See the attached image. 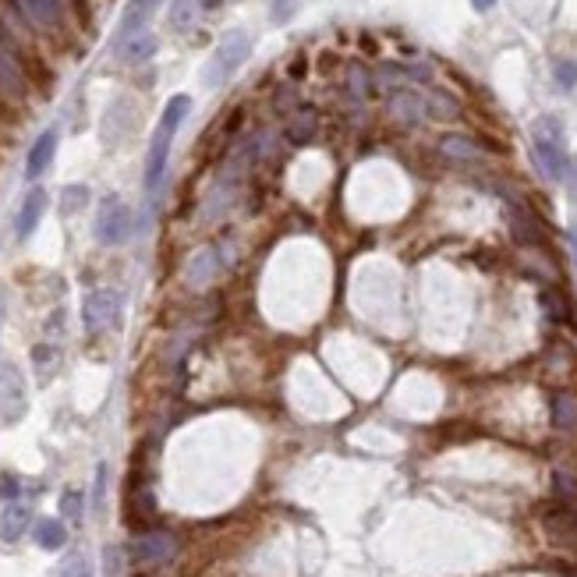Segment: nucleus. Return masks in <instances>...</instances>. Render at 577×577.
<instances>
[{
  "label": "nucleus",
  "mask_w": 577,
  "mask_h": 577,
  "mask_svg": "<svg viewBox=\"0 0 577 577\" xmlns=\"http://www.w3.org/2000/svg\"><path fill=\"white\" fill-rule=\"evenodd\" d=\"M53 153H57V131H43V135L36 138V146L28 149V163H25L28 181H36V178L46 174V167L53 163Z\"/></svg>",
  "instance_id": "12"
},
{
  "label": "nucleus",
  "mask_w": 577,
  "mask_h": 577,
  "mask_svg": "<svg viewBox=\"0 0 577 577\" xmlns=\"http://www.w3.org/2000/svg\"><path fill=\"white\" fill-rule=\"evenodd\" d=\"M131 234V209L121 199H103L99 213H96V241L99 245H121Z\"/></svg>",
  "instance_id": "5"
},
{
  "label": "nucleus",
  "mask_w": 577,
  "mask_h": 577,
  "mask_svg": "<svg viewBox=\"0 0 577 577\" xmlns=\"http://www.w3.org/2000/svg\"><path fill=\"white\" fill-rule=\"evenodd\" d=\"M25 4H28L32 21L43 25V28H53V25L64 18V4H60V0H25Z\"/></svg>",
  "instance_id": "18"
},
{
  "label": "nucleus",
  "mask_w": 577,
  "mask_h": 577,
  "mask_svg": "<svg viewBox=\"0 0 577 577\" xmlns=\"http://www.w3.org/2000/svg\"><path fill=\"white\" fill-rule=\"evenodd\" d=\"M85 199H89V192H85L82 185L67 188V192H64V213H78V209L85 206Z\"/></svg>",
  "instance_id": "25"
},
{
  "label": "nucleus",
  "mask_w": 577,
  "mask_h": 577,
  "mask_svg": "<svg viewBox=\"0 0 577 577\" xmlns=\"http://www.w3.org/2000/svg\"><path fill=\"white\" fill-rule=\"evenodd\" d=\"M249 50H252V39H249V32L245 28H231L220 43H217V50H213V57H209V64H206V75H202V82L209 85V89H217V85H224L241 64H245V57H249Z\"/></svg>",
  "instance_id": "3"
},
{
  "label": "nucleus",
  "mask_w": 577,
  "mask_h": 577,
  "mask_svg": "<svg viewBox=\"0 0 577 577\" xmlns=\"http://www.w3.org/2000/svg\"><path fill=\"white\" fill-rule=\"evenodd\" d=\"M174 557H178V539H174L170 532L153 528V532H142V535L131 539V560H135L138 567H146V571L163 567V564H170Z\"/></svg>",
  "instance_id": "4"
},
{
  "label": "nucleus",
  "mask_w": 577,
  "mask_h": 577,
  "mask_svg": "<svg viewBox=\"0 0 577 577\" xmlns=\"http://www.w3.org/2000/svg\"><path fill=\"white\" fill-rule=\"evenodd\" d=\"M195 18H199V0H174V14H170L174 28H188Z\"/></svg>",
  "instance_id": "21"
},
{
  "label": "nucleus",
  "mask_w": 577,
  "mask_h": 577,
  "mask_svg": "<svg viewBox=\"0 0 577 577\" xmlns=\"http://www.w3.org/2000/svg\"><path fill=\"white\" fill-rule=\"evenodd\" d=\"M553 75H557V82H560L564 89H574L577 85V64L574 60H557Z\"/></svg>",
  "instance_id": "24"
},
{
  "label": "nucleus",
  "mask_w": 577,
  "mask_h": 577,
  "mask_svg": "<svg viewBox=\"0 0 577 577\" xmlns=\"http://www.w3.org/2000/svg\"><path fill=\"white\" fill-rule=\"evenodd\" d=\"M121 319V294L117 290H92L82 301V322L89 333H103Z\"/></svg>",
  "instance_id": "6"
},
{
  "label": "nucleus",
  "mask_w": 577,
  "mask_h": 577,
  "mask_svg": "<svg viewBox=\"0 0 577 577\" xmlns=\"http://www.w3.org/2000/svg\"><path fill=\"white\" fill-rule=\"evenodd\" d=\"M567 245H571V256H574V266H577V231L567 234Z\"/></svg>",
  "instance_id": "30"
},
{
  "label": "nucleus",
  "mask_w": 577,
  "mask_h": 577,
  "mask_svg": "<svg viewBox=\"0 0 577 577\" xmlns=\"http://www.w3.org/2000/svg\"><path fill=\"white\" fill-rule=\"evenodd\" d=\"M368 89H372V82H368V75H365L361 67H351V92L365 99V96H368Z\"/></svg>",
  "instance_id": "26"
},
{
  "label": "nucleus",
  "mask_w": 577,
  "mask_h": 577,
  "mask_svg": "<svg viewBox=\"0 0 577 577\" xmlns=\"http://www.w3.org/2000/svg\"><path fill=\"white\" fill-rule=\"evenodd\" d=\"M557 489H560L567 500H577V478L571 471H557Z\"/></svg>",
  "instance_id": "27"
},
{
  "label": "nucleus",
  "mask_w": 577,
  "mask_h": 577,
  "mask_svg": "<svg viewBox=\"0 0 577 577\" xmlns=\"http://www.w3.org/2000/svg\"><path fill=\"white\" fill-rule=\"evenodd\" d=\"M297 0H273V21H288Z\"/></svg>",
  "instance_id": "28"
},
{
  "label": "nucleus",
  "mask_w": 577,
  "mask_h": 577,
  "mask_svg": "<svg viewBox=\"0 0 577 577\" xmlns=\"http://www.w3.org/2000/svg\"><path fill=\"white\" fill-rule=\"evenodd\" d=\"M439 153L447 160H457V163H468V160H478L482 156V146L468 135H443L439 138Z\"/></svg>",
  "instance_id": "15"
},
{
  "label": "nucleus",
  "mask_w": 577,
  "mask_h": 577,
  "mask_svg": "<svg viewBox=\"0 0 577 577\" xmlns=\"http://www.w3.org/2000/svg\"><path fill=\"white\" fill-rule=\"evenodd\" d=\"M0 322H4V304H0Z\"/></svg>",
  "instance_id": "31"
},
{
  "label": "nucleus",
  "mask_w": 577,
  "mask_h": 577,
  "mask_svg": "<svg viewBox=\"0 0 577 577\" xmlns=\"http://www.w3.org/2000/svg\"><path fill=\"white\" fill-rule=\"evenodd\" d=\"M386 110H390V117L400 121V124H418V121L429 114V110H425V96H418V92H411V89L393 92Z\"/></svg>",
  "instance_id": "9"
},
{
  "label": "nucleus",
  "mask_w": 577,
  "mask_h": 577,
  "mask_svg": "<svg viewBox=\"0 0 577 577\" xmlns=\"http://www.w3.org/2000/svg\"><path fill=\"white\" fill-rule=\"evenodd\" d=\"M156 53V36L153 32H131V36H121V46H117V57L124 64H142Z\"/></svg>",
  "instance_id": "11"
},
{
  "label": "nucleus",
  "mask_w": 577,
  "mask_h": 577,
  "mask_svg": "<svg viewBox=\"0 0 577 577\" xmlns=\"http://www.w3.org/2000/svg\"><path fill=\"white\" fill-rule=\"evenodd\" d=\"M471 7H475V11H493L496 0H471Z\"/></svg>",
  "instance_id": "29"
},
{
  "label": "nucleus",
  "mask_w": 577,
  "mask_h": 577,
  "mask_svg": "<svg viewBox=\"0 0 577 577\" xmlns=\"http://www.w3.org/2000/svg\"><path fill=\"white\" fill-rule=\"evenodd\" d=\"M153 510H156V500H153V493L149 489H135L131 496H128V521H149L153 518Z\"/></svg>",
  "instance_id": "19"
},
{
  "label": "nucleus",
  "mask_w": 577,
  "mask_h": 577,
  "mask_svg": "<svg viewBox=\"0 0 577 577\" xmlns=\"http://www.w3.org/2000/svg\"><path fill=\"white\" fill-rule=\"evenodd\" d=\"M425 110H429L432 117H439V121H454V117L461 114L457 99L447 96V92H432V96H425Z\"/></svg>",
  "instance_id": "20"
},
{
  "label": "nucleus",
  "mask_w": 577,
  "mask_h": 577,
  "mask_svg": "<svg viewBox=\"0 0 577 577\" xmlns=\"http://www.w3.org/2000/svg\"><path fill=\"white\" fill-rule=\"evenodd\" d=\"M32 539H36V546L39 549H60L64 546V539H67V528L57 521V518H39L36 525H32Z\"/></svg>",
  "instance_id": "16"
},
{
  "label": "nucleus",
  "mask_w": 577,
  "mask_h": 577,
  "mask_svg": "<svg viewBox=\"0 0 577 577\" xmlns=\"http://www.w3.org/2000/svg\"><path fill=\"white\" fill-rule=\"evenodd\" d=\"M549 411H553V425H557L560 432H577V393L574 390L553 393Z\"/></svg>",
  "instance_id": "14"
},
{
  "label": "nucleus",
  "mask_w": 577,
  "mask_h": 577,
  "mask_svg": "<svg viewBox=\"0 0 577 577\" xmlns=\"http://www.w3.org/2000/svg\"><path fill=\"white\" fill-rule=\"evenodd\" d=\"M532 142H535V163L549 181H564L571 170V156L564 146V128L557 117H539L532 124Z\"/></svg>",
  "instance_id": "2"
},
{
  "label": "nucleus",
  "mask_w": 577,
  "mask_h": 577,
  "mask_svg": "<svg viewBox=\"0 0 577 577\" xmlns=\"http://www.w3.org/2000/svg\"><path fill=\"white\" fill-rule=\"evenodd\" d=\"M28 407V397H25V379L14 365H0V422L4 425H14Z\"/></svg>",
  "instance_id": "7"
},
{
  "label": "nucleus",
  "mask_w": 577,
  "mask_h": 577,
  "mask_svg": "<svg viewBox=\"0 0 577 577\" xmlns=\"http://www.w3.org/2000/svg\"><path fill=\"white\" fill-rule=\"evenodd\" d=\"M43 213H46V192H43V188H32V192L25 195V202H21V209H18L14 234H18V238H28V234L39 227Z\"/></svg>",
  "instance_id": "10"
},
{
  "label": "nucleus",
  "mask_w": 577,
  "mask_h": 577,
  "mask_svg": "<svg viewBox=\"0 0 577 577\" xmlns=\"http://www.w3.org/2000/svg\"><path fill=\"white\" fill-rule=\"evenodd\" d=\"M188 110H192V99L181 92V96H170V103H167L163 114H160V124H156V131H153L149 156H146V192H149V195H153V192L160 188V181H163V170H167V160H170L174 135H178V128L185 124Z\"/></svg>",
  "instance_id": "1"
},
{
  "label": "nucleus",
  "mask_w": 577,
  "mask_h": 577,
  "mask_svg": "<svg viewBox=\"0 0 577 577\" xmlns=\"http://www.w3.org/2000/svg\"><path fill=\"white\" fill-rule=\"evenodd\" d=\"M60 510H64V518H67V521H75V525H78V521H82V493H75V489H71V493H64Z\"/></svg>",
  "instance_id": "23"
},
{
  "label": "nucleus",
  "mask_w": 577,
  "mask_h": 577,
  "mask_svg": "<svg viewBox=\"0 0 577 577\" xmlns=\"http://www.w3.org/2000/svg\"><path fill=\"white\" fill-rule=\"evenodd\" d=\"M217 273H220V249H217V245L202 249V252L188 263V284H192V288H206Z\"/></svg>",
  "instance_id": "13"
},
{
  "label": "nucleus",
  "mask_w": 577,
  "mask_h": 577,
  "mask_svg": "<svg viewBox=\"0 0 577 577\" xmlns=\"http://www.w3.org/2000/svg\"><path fill=\"white\" fill-rule=\"evenodd\" d=\"M312 135H315V114L304 110L301 117H294V124H290V138H294V142H308Z\"/></svg>",
  "instance_id": "22"
},
{
  "label": "nucleus",
  "mask_w": 577,
  "mask_h": 577,
  "mask_svg": "<svg viewBox=\"0 0 577 577\" xmlns=\"http://www.w3.org/2000/svg\"><path fill=\"white\" fill-rule=\"evenodd\" d=\"M160 0H128V11H124V21H121V36H131V32H142L146 21L153 18Z\"/></svg>",
  "instance_id": "17"
},
{
  "label": "nucleus",
  "mask_w": 577,
  "mask_h": 577,
  "mask_svg": "<svg viewBox=\"0 0 577 577\" xmlns=\"http://www.w3.org/2000/svg\"><path fill=\"white\" fill-rule=\"evenodd\" d=\"M28 525H32L28 503H21V500L4 503V510H0V539H4V542H18V539L28 532Z\"/></svg>",
  "instance_id": "8"
}]
</instances>
